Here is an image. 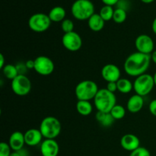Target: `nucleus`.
<instances>
[{"label":"nucleus","instance_id":"nucleus-1","mask_svg":"<svg viewBox=\"0 0 156 156\" xmlns=\"http://www.w3.org/2000/svg\"><path fill=\"white\" fill-rule=\"evenodd\" d=\"M151 61V55L144 54L136 51L126 57L123 64V69L128 76L136 78L146 73Z\"/></svg>","mask_w":156,"mask_h":156},{"label":"nucleus","instance_id":"nucleus-2","mask_svg":"<svg viewBox=\"0 0 156 156\" xmlns=\"http://www.w3.org/2000/svg\"><path fill=\"white\" fill-rule=\"evenodd\" d=\"M94 104L98 111L110 113L117 105V98L114 93L111 92L107 88H101L98 90L94 98Z\"/></svg>","mask_w":156,"mask_h":156},{"label":"nucleus","instance_id":"nucleus-3","mask_svg":"<svg viewBox=\"0 0 156 156\" xmlns=\"http://www.w3.org/2000/svg\"><path fill=\"white\" fill-rule=\"evenodd\" d=\"M39 129L44 139L55 140L60 134L62 124L56 117L48 116L43 119L40 124Z\"/></svg>","mask_w":156,"mask_h":156},{"label":"nucleus","instance_id":"nucleus-4","mask_svg":"<svg viewBox=\"0 0 156 156\" xmlns=\"http://www.w3.org/2000/svg\"><path fill=\"white\" fill-rule=\"evenodd\" d=\"M71 13L79 21L88 20L94 14V5L90 0H76L72 5Z\"/></svg>","mask_w":156,"mask_h":156},{"label":"nucleus","instance_id":"nucleus-5","mask_svg":"<svg viewBox=\"0 0 156 156\" xmlns=\"http://www.w3.org/2000/svg\"><path fill=\"white\" fill-rule=\"evenodd\" d=\"M99 88L97 83L92 80L86 79L79 82L75 88V94L78 101L94 100Z\"/></svg>","mask_w":156,"mask_h":156},{"label":"nucleus","instance_id":"nucleus-6","mask_svg":"<svg viewBox=\"0 0 156 156\" xmlns=\"http://www.w3.org/2000/svg\"><path fill=\"white\" fill-rule=\"evenodd\" d=\"M155 86L153 76L148 73L136 77L133 82V89L136 94L143 97L150 94Z\"/></svg>","mask_w":156,"mask_h":156},{"label":"nucleus","instance_id":"nucleus-7","mask_svg":"<svg viewBox=\"0 0 156 156\" xmlns=\"http://www.w3.org/2000/svg\"><path fill=\"white\" fill-rule=\"evenodd\" d=\"M51 20L49 15L44 13H35L28 19V27L32 31L36 33L45 32L51 25Z\"/></svg>","mask_w":156,"mask_h":156},{"label":"nucleus","instance_id":"nucleus-8","mask_svg":"<svg viewBox=\"0 0 156 156\" xmlns=\"http://www.w3.org/2000/svg\"><path fill=\"white\" fill-rule=\"evenodd\" d=\"M31 82L25 75L20 74L12 81V91L18 96H25L31 91Z\"/></svg>","mask_w":156,"mask_h":156},{"label":"nucleus","instance_id":"nucleus-9","mask_svg":"<svg viewBox=\"0 0 156 156\" xmlns=\"http://www.w3.org/2000/svg\"><path fill=\"white\" fill-rule=\"evenodd\" d=\"M34 70L41 76H50L55 69V64L50 57L46 56H39L34 59Z\"/></svg>","mask_w":156,"mask_h":156},{"label":"nucleus","instance_id":"nucleus-10","mask_svg":"<svg viewBox=\"0 0 156 156\" xmlns=\"http://www.w3.org/2000/svg\"><path fill=\"white\" fill-rule=\"evenodd\" d=\"M62 44L69 51L76 52L82 48V39L79 34L72 31L64 34L62 37Z\"/></svg>","mask_w":156,"mask_h":156},{"label":"nucleus","instance_id":"nucleus-11","mask_svg":"<svg viewBox=\"0 0 156 156\" xmlns=\"http://www.w3.org/2000/svg\"><path fill=\"white\" fill-rule=\"evenodd\" d=\"M135 47L140 53L151 55L154 51L155 44L153 39L149 35L140 34L136 38Z\"/></svg>","mask_w":156,"mask_h":156},{"label":"nucleus","instance_id":"nucleus-12","mask_svg":"<svg viewBox=\"0 0 156 156\" xmlns=\"http://www.w3.org/2000/svg\"><path fill=\"white\" fill-rule=\"evenodd\" d=\"M102 78L107 82H117L121 78L120 68L115 64H106L101 69V72Z\"/></svg>","mask_w":156,"mask_h":156},{"label":"nucleus","instance_id":"nucleus-13","mask_svg":"<svg viewBox=\"0 0 156 156\" xmlns=\"http://www.w3.org/2000/svg\"><path fill=\"white\" fill-rule=\"evenodd\" d=\"M120 146L124 150L133 152L140 147V140L133 133H126L120 139Z\"/></svg>","mask_w":156,"mask_h":156},{"label":"nucleus","instance_id":"nucleus-14","mask_svg":"<svg viewBox=\"0 0 156 156\" xmlns=\"http://www.w3.org/2000/svg\"><path fill=\"white\" fill-rule=\"evenodd\" d=\"M59 146L55 140L45 139L41 143V153L42 156H57Z\"/></svg>","mask_w":156,"mask_h":156},{"label":"nucleus","instance_id":"nucleus-15","mask_svg":"<svg viewBox=\"0 0 156 156\" xmlns=\"http://www.w3.org/2000/svg\"><path fill=\"white\" fill-rule=\"evenodd\" d=\"M44 138L41 130L39 129L31 128L24 133V140L25 144L28 146H36L42 143Z\"/></svg>","mask_w":156,"mask_h":156},{"label":"nucleus","instance_id":"nucleus-16","mask_svg":"<svg viewBox=\"0 0 156 156\" xmlns=\"http://www.w3.org/2000/svg\"><path fill=\"white\" fill-rule=\"evenodd\" d=\"M9 144L12 150L15 152H18L24 149V146L25 145L24 133L20 131H15L12 133L9 137Z\"/></svg>","mask_w":156,"mask_h":156},{"label":"nucleus","instance_id":"nucleus-17","mask_svg":"<svg viewBox=\"0 0 156 156\" xmlns=\"http://www.w3.org/2000/svg\"><path fill=\"white\" fill-rule=\"evenodd\" d=\"M144 105V99L143 96L135 94L131 96L126 103V109L132 114L138 113L143 109Z\"/></svg>","mask_w":156,"mask_h":156},{"label":"nucleus","instance_id":"nucleus-18","mask_svg":"<svg viewBox=\"0 0 156 156\" xmlns=\"http://www.w3.org/2000/svg\"><path fill=\"white\" fill-rule=\"evenodd\" d=\"M88 27L94 32H99L103 30L105 25V21L101 17L99 14L94 13L89 19L88 20Z\"/></svg>","mask_w":156,"mask_h":156},{"label":"nucleus","instance_id":"nucleus-19","mask_svg":"<svg viewBox=\"0 0 156 156\" xmlns=\"http://www.w3.org/2000/svg\"><path fill=\"white\" fill-rule=\"evenodd\" d=\"M48 15L53 22H62L66 19V12L65 9L61 6H55L50 11Z\"/></svg>","mask_w":156,"mask_h":156},{"label":"nucleus","instance_id":"nucleus-20","mask_svg":"<svg viewBox=\"0 0 156 156\" xmlns=\"http://www.w3.org/2000/svg\"><path fill=\"white\" fill-rule=\"evenodd\" d=\"M95 119L104 127H110L114 123V119L110 113H105L98 111L95 115Z\"/></svg>","mask_w":156,"mask_h":156},{"label":"nucleus","instance_id":"nucleus-21","mask_svg":"<svg viewBox=\"0 0 156 156\" xmlns=\"http://www.w3.org/2000/svg\"><path fill=\"white\" fill-rule=\"evenodd\" d=\"M76 111L80 115L85 117L92 113L93 106L88 101H78L76 103Z\"/></svg>","mask_w":156,"mask_h":156},{"label":"nucleus","instance_id":"nucleus-22","mask_svg":"<svg viewBox=\"0 0 156 156\" xmlns=\"http://www.w3.org/2000/svg\"><path fill=\"white\" fill-rule=\"evenodd\" d=\"M117 91L122 94H129L133 89V83L125 78H120L117 82Z\"/></svg>","mask_w":156,"mask_h":156},{"label":"nucleus","instance_id":"nucleus-23","mask_svg":"<svg viewBox=\"0 0 156 156\" xmlns=\"http://www.w3.org/2000/svg\"><path fill=\"white\" fill-rule=\"evenodd\" d=\"M2 70L5 77H6L9 80L12 81L19 75L17 66L12 65V64H5V66L2 69Z\"/></svg>","mask_w":156,"mask_h":156},{"label":"nucleus","instance_id":"nucleus-24","mask_svg":"<svg viewBox=\"0 0 156 156\" xmlns=\"http://www.w3.org/2000/svg\"><path fill=\"white\" fill-rule=\"evenodd\" d=\"M127 18V11L123 9L117 8L114 9V16H113V21L117 24H122L124 22Z\"/></svg>","mask_w":156,"mask_h":156},{"label":"nucleus","instance_id":"nucleus-25","mask_svg":"<svg viewBox=\"0 0 156 156\" xmlns=\"http://www.w3.org/2000/svg\"><path fill=\"white\" fill-rule=\"evenodd\" d=\"M114 9H113V6L110 5H104L101 9L99 15H101L105 21H109L113 20V16H114Z\"/></svg>","mask_w":156,"mask_h":156},{"label":"nucleus","instance_id":"nucleus-26","mask_svg":"<svg viewBox=\"0 0 156 156\" xmlns=\"http://www.w3.org/2000/svg\"><path fill=\"white\" fill-rule=\"evenodd\" d=\"M110 114L112 115V117H114V119L115 120H121L126 115V109L123 108L122 105H116L114 108H112V110L111 111Z\"/></svg>","mask_w":156,"mask_h":156},{"label":"nucleus","instance_id":"nucleus-27","mask_svg":"<svg viewBox=\"0 0 156 156\" xmlns=\"http://www.w3.org/2000/svg\"><path fill=\"white\" fill-rule=\"evenodd\" d=\"M61 28L64 34L74 31V23L71 19L66 18L61 22Z\"/></svg>","mask_w":156,"mask_h":156},{"label":"nucleus","instance_id":"nucleus-28","mask_svg":"<svg viewBox=\"0 0 156 156\" xmlns=\"http://www.w3.org/2000/svg\"><path fill=\"white\" fill-rule=\"evenodd\" d=\"M129 156H151V154L146 148L140 146L136 150L131 152Z\"/></svg>","mask_w":156,"mask_h":156},{"label":"nucleus","instance_id":"nucleus-29","mask_svg":"<svg viewBox=\"0 0 156 156\" xmlns=\"http://www.w3.org/2000/svg\"><path fill=\"white\" fill-rule=\"evenodd\" d=\"M12 152V149L9 143L5 142L0 143V156H10Z\"/></svg>","mask_w":156,"mask_h":156},{"label":"nucleus","instance_id":"nucleus-30","mask_svg":"<svg viewBox=\"0 0 156 156\" xmlns=\"http://www.w3.org/2000/svg\"><path fill=\"white\" fill-rule=\"evenodd\" d=\"M149 110L152 115L156 117V99H154L149 103Z\"/></svg>","mask_w":156,"mask_h":156},{"label":"nucleus","instance_id":"nucleus-31","mask_svg":"<svg viewBox=\"0 0 156 156\" xmlns=\"http://www.w3.org/2000/svg\"><path fill=\"white\" fill-rule=\"evenodd\" d=\"M107 89L111 92L115 93L117 91V82H108L107 85Z\"/></svg>","mask_w":156,"mask_h":156},{"label":"nucleus","instance_id":"nucleus-32","mask_svg":"<svg viewBox=\"0 0 156 156\" xmlns=\"http://www.w3.org/2000/svg\"><path fill=\"white\" fill-rule=\"evenodd\" d=\"M24 64H25L27 69H34V66H35L34 59H29V60L26 61Z\"/></svg>","mask_w":156,"mask_h":156},{"label":"nucleus","instance_id":"nucleus-33","mask_svg":"<svg viewBox=\"0 0 156 156\" xmlns=\"http://www.w3.org/2000/svg\"><path fill=\"white\" fill-rule=\"evenodd\" d=\"M120 0H101L102 2L105 4V5H110L114 6L115 5H117Z\"/></svg>","mask_w":156,"mask_h":156},{"label":"nucleus","instance_id":"nucleus-34","mask_svg":"<svg viewBox=\"0 0 156 156\" xmlns=\"http://www.w3.org/2000/svg\"><path fill=\"white\" fill-rule=\"evenodd\" d=\"M0 61H1V62H0V68L2 69L3 67L5 66V58H4V56H3L2 53H1L0 54Z\"/></svg>","mask_w":156,"mask_h":156},{"label":"nucleus","instance_id":"nucleus-35","mask_svg":"<svg viewBox=\"0 0 156 156\" xmlns=\"http://www.w3.org/2000/svg\"><path fill=\"white\" fill-rule=\"evenodd\" d=\"M152 31H153V33L156 35V17L155 18V19L153 20V21H152Z\"/></svg>","mask_w":156,"mask_h":156},{"label":"nucleus","instance_id":"nucleus-36","mask_svg":"<svg viewBox=\"0 0 156 156\" xmlns=\"http://www.w3.org/2000/svg\"><path fill=\"white\" fill-rule=\"evenodd\" d=\"M151 59H152V62L156 64V50H154L152 54H151Z\"/></svg>","mask_w":156,"mask_h":156},{"label":"nucleus","instance_id":"nucleus-37","mask_svg":"<svg viewBox=\"0 0 156 156\" xmlns=\"http://www.w3.org/2000/svg\"><path fill=\"white\" fill-rule=\"evenodd\" d=\"M142 2H143V3H145V4H150V3L153 2L155 0H141Z\"/></svg>","mask_w":156,"mask_h":156},{"label":"nucleus","instance_id":"nucleus-38","mask_svg":"<svg viewBox=\"0 0 156 156\" xmlns=\"http://www.w3.org/2000/svg\"><path fill=\"white\" fill-rule=\"evenodd\" d=\"M10 156H21V155H20V153L18 152H15V151H13V152L11 153Z\"/></svg>","mask_w":156,"mask_h":156},{"label":"nucleus","instance_id":"nucleus-39","mask_svg":"<svg viewBox=\"0 0 156 156\" xmlns=\"http://www.w3.org/2000/svg\"><path fill=\"white\" fill-rule=\"evenodd\" d=\"M153 79H154V82H155V85L156 86V72L155 73V74L153 75Z\"/></svg>","mask_w":156,"mask_h":156}]
</instances>
